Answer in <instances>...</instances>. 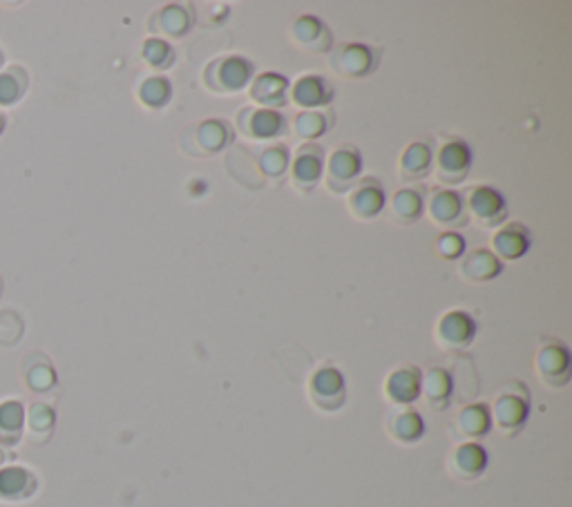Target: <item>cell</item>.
<instances>
[{
    "instance_id": "obj_7",
    "label": "cell",
    "mask_w": 572,
    "mask_h": 507,
    "mask_svg": "<svg viewBox=\"0 0 572 507\" xmlns=\"http://www.w3.org/2000/svg\"><path fill=\"white\" fill-rule=\"evenodd\" d=\"M434 338L443 351H465L476 338V322L467 311L452 309L438 318Z\"/></svg>"
},
{
    "instance_id": "obj_2",
    "label": "cell",
    "mask_w": 572,
    "mask_h": 507,
    "mask_svg": "<svg viewBox=\"0 0 572 507\" xmlns=\"http://www.w3.org/2000/svg\"><path fill=\"white\" fill-rule=\"evenodd\" d=\"M233 141V130L228 121L211 117L188 126L179 137V146L188 157H213L224 152Z\"/></svg>"
},
{
    "instance_id": "obj_39",
    "label": "cell",
    "mask_w": 572,
    "mask_h": 507,
    "mask_svg": "<svg viewBox=\"0 0 572 507\" xmlns=\"http://www.w3.org/2000/svg\"><path fill=\"white\" fill-rule=\"evenodd\" d=\"M5 126H7V121H5L3 114H0V135H3V132H5Z\"/></svg>"
},
{
    "instance_id": "obj_14",
    "label": "cell",
    "mask_w": 572,
    "mask_h": 507,
    "mask_svg": "<svg viewBox=\"0 0 572 507\" xmlns=\"http://www.w3.org/2000/svg\"><path fill=\"white\" fill-rule=\"evenodd\" d=\"M347 208L351 217L358 219V222H371V219H376L387 208V195L383 186H380V181H376L374 177L360 179L358 184L349 190Z\"/></svg>"
},
{
    "instance_id": "obj_34",
    "label": "cell",
    "mask_w": 572,
    "mask_h": 507,
    "mask_svg": "<svg viewBox=\"0 0 572 507\" xmlns=\"http://www.w3.org/2000/svg\"><path fill=\"white\" fill-rule=\"evenodd\" d=\"M257 166L264 172V177L278 181L289 175L291 166V150L284 143H273V146L264 148L257 157Z\"/></svg>"
},
{
    "instance_id": "obj_11",
    "label": "cell",
    "mask_w": 572,
    "mask_h": 507,
    "mask_svg": "<svg viewBox=\"0 0 572 507\" xmlns=\"http://www.w3.org/2000/svg\"><path fill=\"white\" fill-rule=\"evenodd\" d=\"M425 210L429 215V222L434 226H441L445 231H454L467 224V208L465 197L450 188H438L429 195Z\"/></svg>"
},
{
    "instance_id": "obj_28",
    "label": "cell",
    "mask_w": 572,
    "mask_h": 507,
    "mask_svg": "<svg viewBox=\"0 0 572 507\" xmlns=\"http://www.w3.org/2000/svg\"><path fill=\"white\" fill-rule=\"evenodd\" d=\"M490 429H492V416L488 405L481 403L467 405L459 411V416H456V432L470 440V443H476L479 438L488 436Z\"/></svg>"
},
{
    "instance_id": "obj_19",
    "label": "cell",
    "mask_w": 572,
    "mask_h": 507,
    "mask_svg": "<svg viewBox=\"0 0 572 507\" xmlns=\"http://www.w3.org/2000/svg\"><path fill=\"white\" fill-rule=\"evenodd\" d=\"M38 492V476L23 465L0 467V501L23 503Z\"/></svg>"
},
{
    "instance_id": "obj_16",
    "label": "cell",
    "mask_w": 572,
    "mask_h": 507,
    "mask_svg": "<svg viewBox=\"0 0 572 507\" xmlns=\"http://www.w3.org/2000/svg\"><path fill=\"white\" fill-rule=\"evenodd\" d=\"M289 38L302 52L322 54L331 50V32L324 21L313 14H302L289 25Z\"/></svg>"
},
{
    "instance_id": "obj_32",
    "label": "cell",
    "mask_w": 572,
    "mask_h": 507,
    "mask_svg": "<svg viewBox=\"0 0 572 507\" xmlns=\"http://www.w3.org/2000/svg\"><path fill=\"white\" fill-rule=\"evenodd\" d=\"M27 90H30V76L21 65H9L0 72V105H16Z\"/></svg>"
},
{
    "instance_id": "obj_17",
    "label": "cell",
    "mask_w": 572,
    "mask_h": 507,
    "mask_svg": "<svg viewBox=\"0 0 572 507\" xmlns=\"http://www.w3.org/2000/svg\"><path fill=\"white\" fill-rule=\"evenodd\" d=\"M289 101L304 112L322 110L333 101V88L320 74H302L289 85Z\"/></svg>"
},
{
    "instance_id": "obj_20",
    "label": "cell",
    "mask_w": 572,
    "mask_h": 507,
    "mask_svg": "<svg viewBox=\"0 0 572 507\" xmlns=\"http://www.w3.org/2000/svg\"><path fill=\"white\" fill-rule=\"evenodd\" d=\"M423 373L418 367H398L385 380V398L396 407H409L421 398Z\"/></svg>"
},
{
    "instance_id": "obj_15",
    "label": "cell",
    "mask_w": 572,
    "mask_h": 507,
    "mask_svg": "<svg viewBox=\"0 0 572 507\" xmlns=\"http://www.w3.org/2000/svg\"><path fill=\"white\" fill-rule=\"evenodd\" d=\"M289 85L291 81L280 72H262L253 76L249 99L255 108L280 112V108L289 103Z\"/></svg>"
},
{
    "instance_id": "obj_36",
    "label": "cell",
    "mask_w": 572,
    "mask_h": 507,
    "mask_svg": "<svg viewBox=\"0 0 572 507\" xmlns=\"http://www.w3.org/2000/svg\"><path fill=\"white\" fill-rule=\"evenodd\" d=\"M141 59H143V63L148 65V68L164 72V70L173 68L177 56H175L173 45H170L168 41H164V38L150 36L141 45Z\"/></svg>"
},
{
    "instance_id": "obj_40",
    "label": "cell",
    "mask_w": 572,
    "mask_h": 507,
    "mask_svg": "<svg viewBox=\"0 0 572 507\" xmlns=\"http://www.w3.org/2000/svg\"><path fill=\"white\" fill-rule=\"evenodd\" d=\"M5 458H7V456H5V449H3V447H0V467H3V463H5Z\"/></svg>"
},
{
    "instance_id": "obj_23",
    "label": "cell",
    "mask_w": 572,
    "mask_h": 507,
    "mask_svg": "<svg viewBox=\"0 0 572 507\" xmlns=\"http://www.w3.org/2000/svg\"><path fill=\"white\" fill-rule=\"evenodd\" d=\"M434 168V152L432 146L425 141H414L400 152L398 159V177L405 184H414V181L425 179Z\"/></svg>"
},
{
    "instance_id": "obj_25",
    "label": "cell",
    "mask_w": 572,
    "mask_h": 507,
    "mask_svg": "<svg viewBox=\"0 0 572 507\" xmlns=\"http://www.w3.org/2000/svg\"><path fill=\"white\" fill-rule=\"evenodd\" d=\"M387 434L400 445H414L425 436V420L416 409L400 407L387 418Z\"/></svg>"
},
{
    "instance_id": "obj_3",
    "label": "cell",
    "mask_w": 572,
    "mask_h": 507,
    "mask_svg": "<svg viewBox=\"0 0 572 507\" xmlns=\"http://www.w3.org/2000/svg\"><path fill=\"white\" fill-rule=\"evenodd\" d=\"M492 425H497L503 436H517L528 423L530 416V394L523 382H512L494 400L490 409Z\"/></svg>"
},
{
    "instance_id": "obj_6",
    "label": "cell",
    "mask_w": 572,
    "mask_h": 507,
    "mask_svg": "<svg viewBox=\"0 0 572 507\" xmlns=\"http://www.w3.org/2000/svg\"><path fill=\"white\" fill-rule=\"evenodd\" d=\"M324 150L318 143H302L291 155L289 181L291 186L302 195H309L322 184L324 177Z\"/></svg>"
},
{
    "instance_id": "obj_38",
    "label": "cell",
    "mask_w": 572,
    "mask_h": 507,
    "mask_svg": "<svg viewBox=\"0 0 572 507\" xmlns=\"http://www.w3.org/2000/svg\"><path fill=\"white\" fill-rule=\"evenodd\" d=\"M21 333H23V320L18 318L14 311L0 313V344H3V347L16 344L21 340Z\"/></svg>"
},
{
    "instance_id": "obj_37",
    "label": "cell",
    "mask_w": 572,
    "mask_h": 507,
    "mask_svg": "<svg viewBox=\"0 0 572 507\" xmlns=\"http://www.w3.org/2000/svg\"><path fill=\"white\" fill-rule=\"evenodd\" d=\"M465 237L456 231H445L443 235L436 237L434 251L443 260H461L465 253Z\"/></svg>"
},
{
    "instance_id": "obj_4",
    "label": "cell",
    "mask_w": 572,
    "mask_h": 507,
    "mask_svg": "<svg viewBox=\"0 0 572 507\" xmlns=\"http://www.w3.org/2000/svg\"><path fill=\"white\" fill-rule=\"evenodd\" d=\"M362 175V155L356 146L345 143V146L333 148L331 155L324 159V186L333 195L347 193L354 188Z\"/></svg>"
},
{
    "instance_id": "obj_31",
    "label": "cell",
    "mask_w": 572,
    "mask_h": 507,
    "mask_svg": "<svg viewBox=\"0 0 572 507\" xmlns=\"http://www.w3.org/2000/svg\"><path fill=\"white\" fill-rule=\"evenodd\" d=\"M137 99L143 108L161 110L173 99V85L166 76H148L137 88Z\"/></svg>"
},
{
    "instance_id": "obj_5",
    "label": "cell",
    "mask_w": 572,
    "mask_h": 507,
    "mask_svg": "<svg viewBox=\"0 0 572 507\" xmlns=\"http://www.w3.org/2000/svg\"><path fill=\"white\" fill-rule=\"evenodd\" d=\"M307 394L311 405L318 411H322V414H333V411L342 409L347 400L345 376H342L340 369L324 365L311 373L307 382Z\"/></svg>"
},
{
    "instance_id": "obj_18",
    "label": "cell",
    "mask_w": 572,
    "mask_h": 507,
    "mask_svg": "<svg viewBox=\"0 0 572 507\" xmlns=\"http://www.w3.org/2000/svg\"><path fill=\"white\" fill-rule=\"evenodd\" d=\"M485 470H488V452L479 443L465 440L447 456V472L459 478V481H476Z\"/></svg>"
},
{
    "instance_id": "obj_21",
    "label": "cell",
    "mask_w": 572,
    "mask_h": 507,
    "mask_svg": "<svg viewBox=\"0 0 572 507\" xmlns=\"http://www.w3.org/2000/svg\"><path fill=\"white\" fill-rule=\"evenodd\" d=\"M193 12L186 5L179 3H168L161 9H157L155 14L150 16L148 27L152 34H159L157 38H184L190 30H193Z\"/></svg>"
},
{
    "instance_id": "obj_27",
    "label": "cell",
    "mask_w": 572,
    "mask_h": 507,
    "mask_svg": "<svg viewBox=\"0 0 572 507\" xmlns=\"http://www.w3.org/2000/svg\"><path fill=\"white\" fill-rule=\"evenodd\" d=\"M425 213V199L416 188H403L389 204V219L398 226H412Z\"/></svg>"
},
{
    "instance_id": "obj_35",
    "label": "cell",
    "mask_w": 572,
    "mask_h": 507,
    "mask_svg": "<svg viewBox=\"0 0 572 507\" xmlns=\"http://www.w3.org/2000/svg\"><path fill=\"white\" fill-rule=\"evenodd\" d=\"M36 360L38 362H34V356L30 360L25 358V369H23L25 385L30 387V391H34V394H45V391H50L56 385V371L52 369L50 360L38 356V353Z\"/></svg>"
},
{
    "instance_id": "obj_8",
    "label": "cell",
    "mask_w": 572,
    "mask_h": 507,
    "mask_svg": "<svg viewBox=\"0 0 572 507\" xmlns=\"http://www.w3.org/2000/svg\"><path fill=\"white\" fill-rule=\"evenodd\" d=\"M535 371L543 385L550 389L566 387L570 380V353L566 344L557 340H546L537 351Z\"/></svg>"
},
{
    "instance_id": "obj_26",
    "label": "cell",
    "mask_w": 572,
    "mask_h": 507,
    "mask_svg": "<svg viewBox=\"0 0 572 507\" xmlns=\"http://www.w3.org/2000/svg\"><path fill=\"white\" fill-rule=\"evenodd\" d=\"M454 391V380L452 373L443 369V367H432L427 373H423V382H421V396H425L427 405L441 411L447 405H450Z\"/></svg>"
},
{
    "instance_id": "obj_30",
    "label": "cell",
    "mask_w": 572,
    "mask_h": 507,
    "mask_svg": "<svg viewBox=\"0 0 572 507\" xmlns=\"http://www.w3.org/2000/svg\"><path fill=\"white\" fill-rule=\"evenodd\" d=\"M25 425L27 436L34 445H43L50 440L54 425H56V411L45 403H32L30 409L25 411Z\"/></svg>"
},
{
    "instance_id": "obj_29",
    "label": "cell",
    "mask_w": 572,
    "mask_h": 507,
    "mask_svg": "<svg viewBox=\"0 0 572 507\" xmlns=\"http://www.w3.org/2000/svg\"><path fill=\"white\" fill-rule=\"evenodd\" d=\"M25 434V405L21 400L0 403V445L16 447Z\"/></svg>"
},
{
    "instance_id": "obj_41",
    "label": "cell",
    "mask_w": 572,
    "mask_h": 507,
    "mask_svg": "<svg viewBox=\"0 0 572 507\" xmlns=\"http://www.w3.org/2000/svg\"><path fill=\"white\" fill-rule=\"evenodd\" d=\"M3 63H5V56H3V52H0V68H3Z\"/></svg>"
},
{
    "instance_id": "obj_24",
    "label": "cell",
    "mask_w": 572,
    "mask_h": 507,
    "mask_svg": "<svg viewBox=\"0 0 572 507\" xmlns=\"http://www.w3.org/2000/svg\"><path fill=\"white\" fill-rule=\"evenodd\" d=\"M530 251V233L523 224H503L492 235V253L501 262L521 260Z\"/></svg>"
},
{
    "instance_id": "obj_12",
    "label": "cell",
    "mask_w": 572,
    "mask_h": 507,
    "mask_svg": "<svg viewBox=\"0 0 572 507\" xmlns=\"http://www.w3.org/2000/svg\"><path fill=\"white\" fill-rule=\"evenodd\" d=\"M378 68L376 52L365 43L340 45L331 54V70L342 79H365Z\"/></svg>"
},
{
    "instance_id": "obj_1",
    "label": "cell",
    "mask_w": 572,
    "mask_h": 507,
    "mask_svg": "<svg viewBox=\"0 0 572 507\" xmlns=\"http://www.w3.org/2000/svg\"><path fill=\"white\" fill-rule=\"evenodd\" d=\"M255 65L253 61L240 54H226L208 61L202 72V83L208 92L213 94H237L246 90L253 81Z\"/></svg>"
},
{
    "instance_id": "obj_13",
    "label": "cell",
    "mask_w": 572,
    "mask_h": 507,
    "mask_svg": "<svg viewBox=\"0 0 572 507\" xmlns=\"http://www.w3.org/2000/svg\"><path fill=\"white\" fill-rule=\"evenodd\" d=\"M467 215H472L483 228H497L503 226L505 217H508V208H505V199L497 188L492 186H476L465 197Z\"/></svg>"
},
{
    "instance_id": "obj_9",
    "label": "cell",
    "mask_w": 572,
    "mask_h": 507,
    "mask_svg": "<svg viewBox=\"0 0 572 507\" xmlns=\"http://www.w3.org/2000/svg\"><path fill=\"white\" fill-rule=\"evenodd\" d=\"M436 179L447 186H459L470 175L472 168V150L461 139L447 141L445 146L434 155Z\"/></svg>"
},
{
    "instance_id": "obj_22",
    "label": "cell",
    "mask_w": 572,
    "mask_h": 507,
    "mask_svg": "<svg viewBox=\"0 0 572 507\" xmlns=\"http://www.w3.org/2000/svg\"><path fill=\"white\" fill-rule=\"evenodd\" d=\"M503 273V262L488 248H476V251L465 253L459 260V275L465 282L483 284L492 282L494 277Z\"/></svg>"
},
{
    "instance_id": "obj_10",
    "label": "cell",
    "mask_w": 572,
    "mask_h": 507,
    "mask_svg": "<svg viewBox=\"0 0 572 507\" xmlns=\"http://www.w3.org/2000/svg\"><path fill=\"white\" fill-rule=\"evenodd\" d=\"M235 128L244 139L251 141H273L278 139L284 128L286 121L280 112L275 110H264V108H242L235 117Z\"/></svg>"
},
{
    "instance_id": "obj_33",
    "label": "cell",
    "mask_w": 572,
    "mask_h": 507,
    "mask_svg": "<svg viewBox=\"0 0 572 507\" xmlns=\"http://www.w3.org/2000/svg\"><path fill=\"white\" fill-rule=\"evenodd\" d=\"M331 128V114L324 110H309L300 112L298 117L293 119V135L302 139L304 143H313L318 137H322L324 132Z\"/></svg>"
}]
</instances>
